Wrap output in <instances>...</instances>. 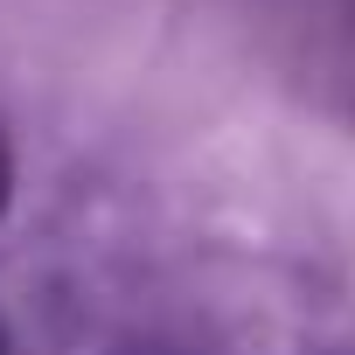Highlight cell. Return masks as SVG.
I'll return each instance as SVG.
<instances>
[{
	"label": "cell",
	"mask_w": 355,
	"mask_h": 355,
	"mask_svg": "<svg viewBox=\"0 0 355 355\" xmlns=\"http://www.w3.org/2000/svg\"><path fill=\"white\" fill-rule=\"evenodd\" d=\"M15 209V146H8V125H0V216Z\"/></svg>",
	"instance_id": "6da1fadb"
},
{
	"label": "cell",
	"mask_w": 355,
	"mask_h": 355,
	"mask_svg": "<svg viewBox=\"0 0 355 355\" xmlns=\"http://www.w3.org/2000/svg\"><path fill=\"white\" fill-rule=\"evenodd\" d=\"M8 348H15V341H8V320H0V355H8Z\"/></svg>",
	"instance_id": "7a4b0ae2"
}]
</instances>
